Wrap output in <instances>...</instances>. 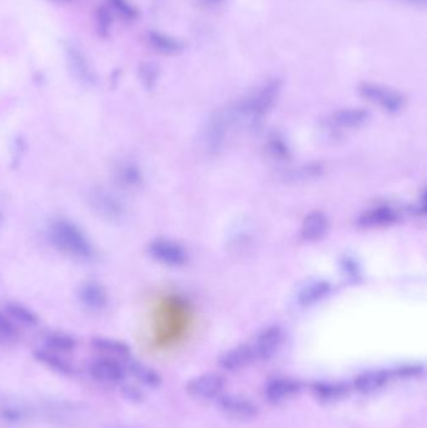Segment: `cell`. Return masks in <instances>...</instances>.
Instances as JSON below:
<instances>
[{"instance_id":"cell-1","label":"cell","mask_w":427,"mask_h":428,"mask_svg":"<svg viewBox=\"0 0 427 428\" xmlns=\"http://www.w3.org/2000/svg\"><path fill=\"white\" fill-rule=\"evenodd\" d=\"M51 246L65 256L78 261H91L96 252L86 232L78 224L65 219H54L48 229Z\"/></svg>"},{"instance_id":"cell-2","label":"cell","mask_w":427,"mask_h":428,"mask_svg":"<svg viewBox=\"0 0 427 428\" xmlns=\"http://www.w3.org/2000/svg\"><path fill=\"white\" fill-rule=\"evenodd\" d=\"M359 96L367 102L377 105L388 113H399L404 107V97L400 91L378 83H362L359 88Z\"/></svg>"},{"instance_id":"cell-3","label":"cell","mask_w":427,"mask_h":428,"mask_svg":"<svg viewBox=\"0 0 427 428\" xmlns=\"http://www.w3.org/2000/svg\"><path fill=\"white\" fill-rule=\"evenodd\" d=\"M87 202L98 216L112 222L118 221L126 213L125 203L110 190L103 187L91 188L87 195Z\"/></svg>"},{"instance_id":"cell-4","label":"cell","mask_w":427,"mask_h":428,"mask_svg":"<svg viewBox=\"0 0 427 428\" xmlns=\"http://www.w3.org/2000/svg\"><path fill=\"white\" fill-rule=\"evenodd\" d=\"M148 253L154 261L168 267H182L189 262V254L179 243L167 238H157L148 245Z\"/></svg>"},{"instance_id":"cell-5","label":"cell","mask_w":427,"mask_h":428,"mask_svg":"<svg viewBox=\"0 0 427 428\" xmlns=\"http://www.w3.org/2000/svg\"><path fill=\"white\" fill-rule=\"evenodd\" d=\"M65 54H67L69 72L73 75V78L83 86H96L98 82L97 72L93 68L86 54L80 52L78 48L73 46L65 48Z\"/></svg>"},{"instance_id":"cell-6","label":"cell","mask_w":427,"mask_h":428,"mask_svg":"<svg viewBox=\"0 0 427 428\" xmlns=\"http://www.w3.org/2000/svg\"><path fill=\"white\" fill-rule=\"evenodd\" d=\"M369 112L362 108H346L333 112L325 120V127L332 133L351 131L369 122Z\"/></svg>"},{"instance_id":"cell-7","label":"cell","mask_w":427,"mask_h":428,"mask_svg":"<svg viewBox=\"0 0 427 428\" xmlns=\"http://www.w3.org/2000/svg\"><path fill=\"white\" fill-rule=\"evenodd\" d=\"M224 378L218 373H205L196 377L187 384L189 396L197 400H212L219 397L224 389Z\"/></svg>"},{"instance_id":"cell-8","label":"cell","mask_w":427,"mask_h":428,"mask_svg":"<svg viewBox=\"0 0 427 428\" xmlns=\"http://www.w3.org/2000/svg\"><path fill=\"white\" fill-rule=\"evenodd\" d=\"M400 213L390 206H378L370 208L357 218V226L359 228L375 229L383 228L399 222Z\"/></svg>"},{"instance_id":"cell-9","label":"cell","mask_w":427,"mask_h":428,"mask_svg":"<svg viewBox=\"0 0 427 428\" xmlns=\"http://www.w3.org/2000/svg\"><path fill=\"white\" fill-rule=\"evenodd\" d=\"M283 337H285V333L279 325H271L266 330H263L257 336L255 343L252 344L256 358L258 360L269 358L281 347V344L283 342Z\"/></svg>"},{"instance_id":"cell-10","label":"cell","mask_w":427,"mask_h":428,"mask_svg":"<svg viewBox=\"0 0 427 428\" xmlns=\"http://www.w3.org/2000/svg\"><path fill=\"white\" fill-rule=\"evenodd\" d=\"M218 403L226 415L234 417L236 420H251L258 413V408L255 403L239 394L222 396Z\"/></svg>"},{"instance_id":"cell-11","label":"cell","mask_w":427,"mask_h":428,"mask_svg":"<svg viewBox=\"0 0 427 428\" xmlns=\"http://www.w3.org/2000/svg\"><path fill=\"white\" fill-rule=\"evenodd\" d=\"M78 298L86 309H91L93 312H99L106 309L109 301L106 287L96 280H89L80 285Z\"/></svg>"},{"instance_id":"cell-12","label":"cell","mask_w":427,"mask_h":428,"mask_svg":"<svg viewBox=\"0 0 427 428\" xmlns=\"http://www.w3.org/2000/svg\"><path fill=\"white\" fill-rule=\"evenodd\" d=\"M330 222L325 213L322 212H311L303 219L301 226V238L308 243H314L324 240L329 232Z\"/></svg>"},{"instance_id":"cell-13","label":"cell","mask_w":427,"mask_h":428,"mask_svg":"<svg viewBox=\"0 0 427 428\" xmlns=\"http://www.w3.org/2000/svg\"><path fill=\"white\" fill-rule=\"evenodd\" d=\"M300 389H301V384L296 380L279 377V378H274L272 381H269L265 386L263 392H265V397L267 398V401L279 403L282 401L288 400Z\"/></svg>"},{"instance_id":"cell-14","label":"cell","mask_w":427,"mask_h":428,"mask_svg":"<svg viewBox=\"0 0 427 428\" xmlns=\"http://www.w3.org/2000/svg\"><path fill=\"white\" fill-rule=\"evenodd\" d=\"M147 43L154 52L168 57H174L186 51V43L183 40L160 32H149Z\"/></svg>"},{"instance_id":"cell-15","label":"cell","mask_w":427,"mask_h":428,"mask_svg":"<svg viewBox=\"0 0 427 428\" xmlns=\"http://www.w3.org/2000/svg\"><path fill=\"white\" fill-rule=\"evenodd\" d=\"M113 179L122 188L132 189L143 182L142 171L132 160H120L113 168Z\"/></svg>"},{"instance_id":"cell-16","label":"cell","mask_w":427,"mask_h":428,"mask_svg":"<svg viewBox=\"0 0 427 428\" xmlns=\"http://www.w3.org/2000/svg\"><path fill=\"white\" fill-rule=\"evenodd\" d=\"M256 354L252 349V344H242L236 349L228 351L221 358V367L226 371H239L256 361Z\"/></svg>"},{"instance_id":"cell-17","label":"cell","mask_w":427,"mask_h":428,"mask_svg":"<svg viewBox=\"0 0 427 428\" xmlns=\"http://www.w3.org/2000/svg\"><path fill=\"white\" fill-rule=\"evenodd\" d=\"M390 376L391 373L383 370L366 371L353 380V387L359 394H374L388 384Z\"/></svg>"},{"instance_id":"cell-18","label":"cell","mask_w":427,"mask_h":428,"mask_svg":"<svg viewBox=\"0 0 427 428\" xmlns=\"http://www.w3.org/2000/svg\"><path fill=\"white\" fill-rule=\"evenodd\" d=\"M330 292L331 283L329 280H311L307 285H303L301 291L298 292L297 302L303 307H310L321 302L326 296L330 294Z\"/></svg>"},{"instance_id":"cell-19","label":"cell","mask_w":427,"mask_h":428,"mask_svg":"<svg viewBox=\"0 0 427 428\" xmlns=\"http://www.w3.org/2000/svg\"><path fill=\"white\" fill-rule=\"evenodd\" d=\"M89 372L94 378L104 382H118L125 376L122 365L110 358L93 361L89 365Z\"/></svg>"},{"instance_id":"cell-20","label":"cell","mask_w":427,"mask_h":428,"mask_svg":"<svg viewBox=\"0 0 427 428\" xmlns=\"http://www.w3.org/2000/svg\"><path fill=\"white\" fill-rule=\"evenodd\" d=\"M311 391L316 398L324 402H333L342 398L348 389L341 382H330V381H319L311 384Z\"/></svg>"},{"instance_id":"cell-21","label":"cell","mask_w":427,"mask_h":428,"mask_svg":"<svg viewBox=\"0 0 427 428\" xmlns=\"http://www.w3.org/2000/svg\"><path fill=\"white\" fill-rule=\"evenodd\" d=\"M35 357L54 371L60 372L64 375H70L73 372V367L68 361L64 360L63 357H60L57 352L51 349H39L35 352Z\"/></svg>"},{"instance_id":"cell-22","label":"cell","mask_w":427,"mask_h":428,"mask_svg":"<svg viewBox=\"0 0 427 428\" xmlns=\"http://www.w3.org/2000/svg\"><path fill=\"white\" fill-rule=\"evenodd\" d=\"M6 314L13 320H17L24 325H37L39 323V318L34 311L24 306L22 303L11 302L6 304Z\"/></svg>"},{"instance_id":"cell-23","label":"cell","mask_w":427,"mask_h":428,"mask_svg":"<svg viewBox=\"0 0 427 428\" xmlns=\"http://www.w3.org/2000/svg\"><path fill=\"white\" fill-rule=\"evenodd\" d=\"M93 346L99 351H102V352L113 354V356L122 357V358H126L131 354V349L127 346L126 343L120 342L117 339L104 337L94 338Z\"/></svg>"},{"instance_id":"cell-24","label":"cell","mask_w":427,"mask_h":428,"mask_svg":"<svg viewBox=\"0 0 427 428\" xmlns=\"http://www.w3.org/2000/svg\"><path fill=\"white\" fill-rule=\"evenodd\" d=\"M46 343L48 349L54 352H70L77 346L75 338L63 332H51L46 336Z\"/></svg>"},{"instance_id":"cell-25","label":"cell","mask_w":427,"mask_h":428,"mask_svg":"<svg viewBox=\"0 0 427 428\" xmlns=\"http://www.w3.org/2000/svg\"><path fill=\"white\" fill-rule=\"evenodd\" d=\"M138 77L142 83V86L147 91H152L157 86V82L160 79V67L152 62H146L139 65L138 69Z\"/></svg>"},{"instance_id":"cell-26","label":"cell","mask_w":427,"mask_h":428,"mask_svg":"<svg viewBox=\"0 0 427 428\" xmlns=\"http://www.w3.org/2000/svg\"><path fill=\"white\" fill-rule=\"evenodd\" d=\"M108 4L109 8L123 20L134 22L139 17L137 8L129 0H108Z\"/></svg>"},{"instance_id":"cell-27","label":"cell","mask_w":427,"mask_h":428,"mask_svg":"<svg viewBox=\"0 0 427 428\" xmlns=\"http://www.w3.org/2000/svg\"><path fill=\"white\" fill-rule=\"evenodd\" d=\"M20 336L17 325L8 314L0 312V342L13 343Z\"/></svg>"},{"instance_id":"cell-28","label":"cell","mask_w":427,"mask_h":428,"mask_svg":"<svg viewBox=\"0 0 427 428\" xmlns=\"http://www.w3.org/2000/svg\"><path fill=\"white\" fill-rule=\"evenodd\" d=\"M131 371L146 384H149V386L160 384V378L158 373L154 372L153 370H151L148 367H146V365L137 363V362H132Z\"/></svg>"},{"instance_id":"cell-29","label":"cell","mask_w":427,"mask_h":428,"mask_svg":"<svg viewBox=\"0 0 427 428\" xmlns=\"http://www.w3.org/2000/svg\"><path fill=\"white\" fill-rule=\"evenodd\" d=\"M98 30L102 37H108L112 25V14L107 8H99L97 13Z\"/></svg>"},{"instance_id":"cell-30","label":"cell","mask_w":427,"mask_h":428,"mask_svg":"<svg viewBox=\"0 0 427 428\" xmlns=\"http://www.w3.org/2000/svg\"><path fill=\"white\" fill-rule=\"evenodd\" d=\"M404 1L414 4V6H425V3H426V0H404Z\"/></svg>"},{"instance_id":"cell-31","label":"cell","mask_w":427,"mask_h":428,"mask_svg":"<svg viewBox=\"0 0 427 428\" xmlns=\"http://www.w3.org/2000/svg\"><path fill=\"white\" fill-rule=\"evenodd\" d=\"M202 3H205L207 6H217L219 3H222L224 0H200Z\"/></svg>"}]
</instances>
